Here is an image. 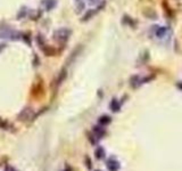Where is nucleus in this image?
I'll list each match as a JSON object with an SVG mask.
<instances>
[{"mask_svg": "<svg viewBox=\"0 0 182 171\" xmlns=\"http://www.w3.org/2000/svg\"><path fill=\"white\" fill-rule=\"evenodd\" d=\"M72 35V30L68 28H58L54 32V39L58 41L59 44H66L68 39Z\"/></svg>", "mask_w": 182, "mask_h": 171, "instance_id": "1", "label": "nucleus"}, {"mask_svg": "<svg viewBox=\"0 0 182 171\" xmlns=\"http://www.w3.org/2000/svg\"><path fill=\"white\" fill-rule=\"evenodd\" d=\"M30 119H34V111L31 107H25L22 110V112L18 114L19 121H26Z\"/></svg>", "mask_w": 182, "mask_h": 171, "instance_id": "2", "label": "nucleus"}, {"mask_svg": "<svg viewBox=\"0 0 182 171\" xmlns=\"http://www.w3.org/2000/svg\"><path fill=\"white\" fill-rule=\"evenodd\" d=\"M106 165H107V169L109 171H119V168H121L119 162L115 159V158H110V159H108L107 162H106Z\"/></svg>", "mask_w": 182, "mask_h": 171, "instance_id": "3", "label": "nucleus"}, {"mask_svg": "<svg viewBox=\"0 0 182 171\" xmlns=\"http://www.w3.org/2000/svg\"><path fill=\"white\" fill-rule=\"evenodd\" d=\"M66 78H67V68H63L62 70H60V72L58 73V75H57V79L55 80V86H56V87L60 86L63 82L65 81Z\"/></svg>", "mask_w": 182, "mask_h": 171, "instance_id": "4", "label": "nucleus"}, {"mask_svg": "<svg viewBox=\"0 0 182 171\" xmlns=\"http://www.w3.org/2000/svg\"><path fill=\"white\" fill-rule=\"evenodd\" d=\"M155 35L158 38V39H163L165 35L167 34L169 28L167 26H158V25H155Z\"/></svg>", "mask_w": 182, "mask_h": 171, "instance_id": "5", "label": "nucleus"}, {"mask_svg": "<svg viewBox=\"0 0 182 171\" xmlns=\"http://www.w3.org/2000/svg\"><path fill=\"white\" fill-rule=\"evenodd\" d=\"M122 24L123 25H126V26H130V28H136L138 22L134 21L132 17H130L129 15H124L122 17Z\"/></svg>", "mask_w": 182, "mask_h": 171, "instance_id": "6", "label": "nucleus"}, {"mask_svg": "<svg viewBox=\"0 0 182 171\" xmlns=\"http://www.w3.org/2000/svg\"><path fill=\"white\" fill-rule=\"evenodd\" d=\"M92 132L93 135L96 136V138H102V137L106 135V130L105 128H102V125H95L93 129H92Z\"/></svg>", "mask_w": 182, "mask_h": 171, "instance_id": "7", "label": "nucleus"}, {"mask_svg": "<svg viewBox=\"0 0 182 171\" xmlns=\"http://www.w3.org/2000/svg\"><path fill=\"white\" fill-rule=\"evenodd\" d=\"M121 107H122V103L119 102L116 98H113V99H112V102H110V104H109V108H110V111L114 112V113H117V112H119Z\"/></svg>", "mask_w": 182, "mask_h": 171, "instance_id": "8", "label": "nucleus"}, {"mask_svg": "<svg viewBox=\"0 0 182 171\" xmlns=\"http://www.w3.org/2000/svg\"><path fill=\"white\" fill-rule=\"evenodd\" d=\"M81 50H82V46L79 45L75 49H74L73 51H72V54L69 55V57H68L67 59V64H71V63H73L75 59H76V57L79 56V54L81 52Z\"/></svg>", "mask_w": 182, "mask_h": 171, "instance_id": "9", "label": "nucleus"}, {"mask_svg": "<svg viewBox=\"0 0 182 171\" xmlns=\"http://www.w3.org/2000/svg\"><path fill=\"white\" fill-rule=\"evenodd\" d=\"M97 13H99L97 8H95V9H89V10L87 11L84 15H83V17H82V20H81V21H82V22H88V21H90L91 18L95 16Z\"/></svg>", "mask_w": 182, "mask_h": 171, "instance_id": "10", "label": "nucleus"}, {"mask_svg": "<svg viewBox=\"0 0 182 171\" xmlns=\"http://www.w3.org/2000/svg\"><path fill=\"white\" fill-rule=\"evenodd\" d=\"M41 50L43 51V54H45L46 56H55L57 54V50L54 47H51V46H46Z\"/></svg>", "mask_w": 182, "mask_h": 171, "instance_id": "11", "label": "nucleus"}, {"mask_svg": "<svg viewBox=\"0 0 182 171\" xmlns=\"http://www.w3.org/2000/svg\"><path fill=\"white\" fill-rule=\"evenodd\" d=\"M143 16L149 18V20H157L158 18V15H157V13L153 9H146V10H143Z\"/></svg>", "mask_w": 182, "mask_h": 171, "instance_id": "12", "label": "nucleus"}, {"mask_svg": "<svg viewBox=\"0 0 182 171\" xmlns=\"http://www.w3.org/2000/svg\"><path fill=\"white\" fill-rule=\"evenodd\" d=\"M130 85L132 88H138L139 86H141V78L139 75H133L130 79Z\"/></svg>", "mask_w": 182, "mask_h": 171, "instance_id": "13", "label": "nucleus"}, {"mask_svg": "<svg viewBox=\"0 0 182 171\" xmlns=\"http://www.w3.org/2000/svg\"><path fill=\"white\" fill-rule=\"evenodd\" d=\"M110 122H112V118H110L109 115H101V116L98 119V123L100 125H102V127H106V125H108Z\"/></svg>", "mask_w": 182, "mask_h": 171, "instance_id": "14", "label": "nucleus"}, {"mask_svg": "<svg viewBox=\"0 0 182 171\" xmlns=\"http://www.w3.org/2000/svg\"><path fill=\"white\" fill-rule=\"evenodd\" d=\"M162 6H163V8H164V11H165V14L167 15L169 17H174V11H173V9L171 8L170 6L167 5V2L166 1H163V4H162Z\"/></svg>", "mask_w": 182, "mask_h": 171, "instance_id": "15", "label": "nucleus"}, {"mask_svg": "<svg viewBox=\"0 0 182 171\" xmlns=\"http://www.w3.org/2000/svg\"><path fill=\"white\" fill-rule=\"evenodd\" d=\"M95 156L97 160H101L105 158V149L102 147H97V149L95 151Z\"/></svg>", "mask_w": 182, "mask_h": 171, "instance_id": "16", "label": "nucleus"}, {"mask_svg": "<svg viewBox=\"0 0 182 171\" xmlns=\"http://www.w3.org/2000/svg\"><path fill=\"white\" fill-rule=\"evenodd\" d=\"M37 42H38V46L42 49L43 47H46V41H45V37L42 34H38L37 35Z\"/></svg>", "mask_w": 182, "mask_h": 171, "instance_id": "17", "label": "nucleus"}, {"mask_svg": "<svg viewBox=\"0 0 182 171\" xmlns=\"http://www.w3.org/2000/svg\"><path fill=\"white\" fill-rule=\"evenodd\" d=\"M28 8H26V7H22L21 10L17 13V20H22V18H24V17L28 15Z\"/></svg>", "mask_w": 182, "mask_h": 171, "instance_id": "18", "label": "nucleus"}, {"mask_svg": "<svg viewBox=\"0 0 182 171\" xmlns=\"http://www.w3.org/2000/svg\"><path fill=\"white\" fill-rule=\"evenodd\" d=\"M57 5V1L56 0H47L46 2V10H51L54 9Z\"/></svg>", "mask_w": 182, "mask_h": 171, "instance_id": "19", "label": "nucleus"}, {"mask_svg": "<svg viewBox=\"0 0 182 171\" xmlns=\"http://www.w3.org/2000/svg\"><path fill=\"white\" fill-rule=\"evenodd\" d=\"M21 39H22L25 44H28V46H31V34L30 33H22Z\"/></svg>", "mask_w": 182, "mask_h": 171, "instance_id": "20", "label": "nucleus"}, {"mask_svg": "<svg viewBox=\"0 0 182 171\" xmlns=\"http://www.w3.org/2000/svg\"><path fill=\"white\" fill-rule=\"evenodd\" d=\"M13 125H10L7 121H5V120L0 119V128L1 129H5V130H8V129H10Z\"/></svg>", "mask_w": 182, "mask_h": 171, "instance_id": "21", "label": "nucleus"}, {"mask_svg": "<svg viewBox=\"0 0 182 171\" xmlns=\"http://www.w3.org/2000/svg\"><path fill=\"white\" fill-rule=\"evenodd\" d=\"M79 5H78V13H81V11H83L84 10V8H85V4L83 2V1H80V2H78Z\"/></svg>", "mask_w": 182, "mask_h": 171, "instance_id": "22", "label": "nucleus"}, {"mask_svg": "<svg viewBox=\"0 0 182 171\" xmlns=\"http://www.w3.org/2000/svg\"><path fill=\"white\" fill-rule=\"evenodd\" d=\"M88 138H89V140H90V142L92 144V145H95V144H96V139L93 138V136H92L91 134H88Z\"/></svg>", "mask_w": 182, "mask_h": 171, "instance_id": "23", "label": "nucleus"}, {"mask_svg": "<svg viewBox=\"0 0 182 171\" xmlns=\"http://www.w3.org/2000/svg\"><path fill=\"white\" fill-rule=\"evenodd\" d=\"M85 163H87V168H88V169H91V161L88 156L85 158Z\"/></svg>", "mask_w": 182, "mask_h": 171, "instance_id": "24", "label": "nucleus"}, {"mask_svg": "<svg viewBox=\"0 0 182 171\" xmlns=\"http://www.w3.org/2000/svg\"><path fill=\"white\" fill-rule=\"evenodd\" d=\"M89 4H90V5H99V4H100V0H89Z\"/></svg>", "mask_w": 182, "mask_h": 171, "instance_id": "25", "label": "nucleus"}, {"mask_svg": "<svg viewBox=\"0 0 182 171\" xmlns=\"http://www.w3.org/2000/svg\"><path fill=\"white\" fill-rule=\"evenodd\" d=\"M33 63H34V66H38V65H39V63H40V59H38V57L37 56H34Z\"/></svg>", "mask_w": 182, "mask_h": 171, "instance_id": "26", "label": "nucleus"}, {"mask_svg": "<svg viewBox=\"0 0 182 171\" xmlns=\"http://www.w3.org/2000/svg\"><path fill=\"white\" fill-rule=\"evenodd\" d=\"M176 87L182 91V82H176Z\"/></svg>", "mask_w": 182, "mask_h": 171, "instance_id": "27", "label": "nucleus"}, {"mask_svg": "<svg viewBox=\"0 0 182 171\" xmlns=\"http://www.w3.org/2000/svg\"><path fill=\"white\" fill-rule=\"evenodd\" d=\"M6 48V45L5 44H0V51H2L4 49Z\"/></svg>", "mask_w": 182, "mask_h": 171, "instance_id": "28", "label": "nucleus"}, {"mask_svg": "<svg viewBox=\"0 0 182 171\" xmlns=\"http://www.w3.org/2000/svg\"><path fill=\"white\" fill-rule=\"evenodd\" d=\"M65 171H72V168H69V166H67V169H66V170Z\"/></svg>", "mask_w": 182, "mask_h": 171, "instance_id": "29", "label": "nucleus"}, {"mask_svg": "<svg viewBox=\"0 0 182 171\" xmlns=\"http://www.w3.org/2000/svg\"><path fill=\"white\" fill-rule=\"evenodd\" d=\"M75 1H76V2H80V1H81V0H75Z\"/></svg>", "mask_w": 182, "mask_h": 171, "instance_id": "30", "label": "nucleus"}]
</instances>
